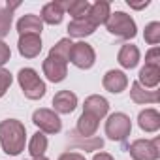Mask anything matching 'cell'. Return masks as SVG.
I'll list each match as a JSON object with an SVG mask.
<instances>
[{"instance_id":"1","label":"cell","mask_w":160,"mask_h":160,"mask_svg":"<svg viewBox=\"0 0 160 160\" xmlns=\"http://www.w3.org/2000/svg\"><path fill=\"white\" fill-rule=\"evenodd\" d=\"M27 128L17 119H6L0 122V145L2 151L10 156H17L25 151Z\"/></svg>"},{"instance_id":"2","label":"cell","mask_w":160,"mask_h":160,"mask_svg":"<svg viewBox=\"0 0 160 160\" xmlns=\"http://www.w3.org/2000/svg\"><path fill=\"white\" fill-rule=\"evenodd\" d=\"M17 81L23 91V94L28 100H40L45 96V83L42 81V77L34 68H21L17 73Z\"/></svg>"},{"instance_id":"3","label":"cell","mask_w":160,"mask_h":160,"mask_svg":"<svg viewBox=\"0 0 160 160\" xmlns=\"http://www.w3.org/2000/svg\"><path fill=\"white\" fill-rule=\"evenodd\" d=\"M106 27H108L109 34H113L117 38H122V40H132L138 34L136 21L124 12H113L109 15V19L106 21Z\"/></svg>"},{"instance_id":"4","label":"cell","mask_w":160,"mask_h":160,"mask_svg":"<svg viewBox=\"0 0 160 160\" xmlns=\"http://www.w3.org/2000/svg\"><path fill=\"white\" fill-rule=\"evenodd\" d=\"M132 132V121L126 113H111L106 121V136L113 141H122Z\"/></svg>"},{"instance_id":"5","label":"cell","mask_w":160,"mask_h":160,"mask_svg":"<svg viewBox=\"0 0 160 160\" xmlns=\"http://www.w3.org/2000/svg\"><path fill=\"white\" fill-rule=\"evenodd\" d=\"M160 138L154 139H136L130 143L128 152L134 160H158L160 156Z\"/></svg>"},{"instance_id":"6","label":"cell","mask_w":160,"mask_h":160,"mask_svg":"<svg viewBox=\"0 0 160 160\" xmlns=\"http://www.w3.org/2000/svg\"><path fill=\"white\" fill-rule=\"evenodd\" d=\"M32 122L43 134H58L62 130V121L53 109H45V108L36 109L32 115Z\"/></svg>"},{"instance_id":"7","label":"cell","mask_w":160,"mask_h":160,"mask_svg":"<svg viewBox=\"0 0 160 160\" xmlns=\"http://www.w3.org/2000/svg\"><path fill=\"white\" fill-rule=\"evenodd\" d=\"M94 60H96V53L92 49L91 43L87 42H77L72 45V51H70V62L81 70H89L94 66Z\"/></svg>"},{"instance_id":"8","label":"cell","mask_w":160,"mask_h":160,"mask_svg":"<svg viewBox=\"0 0 160 160\" xmlns=\"http://www.w3.org/2000/svg\"><path fill=\"white\" fill-rule=\"evenodd\" d=\"M17 49H19L21 57L36 58L42 53V38L38 34H23V36H19Z\"/></svg>"},{"instance_id":"9","label":"cell","mask_w":160,"mask_h":160,"mask_svg":"<svg viewBox=\"0 0 160 160\" xmlns=\"http://www.w3.org/2000/svg\"><path fill=\"white\" fill-rule=\"evenodd\" d=\"M42 68H43V75L51 83H60L68 75V64L60 62V60H55V58H49V57L43 60Z\"/></svg>"},{"instance_id":"10","label":"cell","mask_w":160,"mask_h":160,"mask_svg":"<svg viewBox=\"0 0 160 160\" xmlns=\"http://www.w3.org/2000/svg\"><path fill=\"white\" fill-rule=\"evenodd\" d=\"M102 85H104L106 91H109L113 94H119L128 87V77L121 70H109L102 79Z\"/></svg>"},{"instance_id":"11","label":"cell","mask_w":160,"mask_h":160,"mask_svg":"<svg viewBox=\"0 0 160 160\" xmlns=\"http://www.w3.org/2000/svg\"><path fill=\"white\" fill-rule=\"evenodd\" d=\"M53 108H55V113H62V115H68L72 113L75 108H77V96L72 92V91H58L53 98Z\"/></svg>"},{"instance_id":"12","label":"cell","mask_w":160,"mask_h":160,"mask_svg":"<svg viewBox=\"0 0 160 160\" xmlns=\"http://www.w3.org/2000/svg\"><path fill=\"white\" fill-rule=\"evenodd\" d=\"M83 111L94 115L96 119H104V117L108 115V111H109V102H108L104 96H100V94H92V96H89V98L85 100Z\"/></svg>"},{"instance_id":"13","label":"cell","mask_w":160,"mask_h":160,"mask_svg":"<svg viewBox=\"0 0 160 160\" xmlns=\"http://www.w3.org/2000/svg\"><path fill=\"white\" fill-rule=\"evenodd\" d=\"M64 17V2H49L42 8V23L47 25H60Z\"/></svg>"},{"instance_id":"14","label":"cell","mask_w":160,"mask_h":160,"mask_svg":"<svg viewBox=\"0 0 160 160\" xmlns=\"http://www.w3.org/2000/svg\"><path fill=\"white\" fill-rule=\"evenodd\" d=\"M130 98L136 104H156L160 100V91H147L138 81H134L130 87Z\"/></svg>"},{"instance_id":"15","label":"cell","mask_w":160,"mask_h":160,"mask_svg":"<svg viewBox=\"0 0 160 160\" xmlns=\"http://www.w3.org/2000/svg\"><path fill=\"white\" fill-rule=\"evenodd\" d=\"M42 30H43V23H42V19L38 15L27 13V15H23L17 21V32H19V36H23V34H38L40 36Z\"/></svg>"},{"instance_id":"16","label":"cell","mask_w":160,"mask_h":160,"mask_svg":"<svg viewBox=\"0 0 160 160\" xmlns=\"http://www.w3.org/2000/svg\"><path fill=\"white\" fill-rule=\"evenodd\" d=\"M117 60H119V64H121L122 68H126V70L136 68L138 62H139V49H138V45H134V43L122 45L121 51H119V55H117Z\"/></svg>"},{"instance_id":"17","label":"cell","mask_w":160,"mask_h":160,"mask_svg":"<svg viewBox=\"0 0 160 160\" xmlns=\"http://www.w3.org/2000/svg\"><path fill=\"white\" fill-rule=\"evenodd\" d=\"M138 124H139V128L143 132H149V134L151 132H156L160 128V113L156 109H152V108L143 109L138 115Z\"/></svg>"},{"instance_id":"18","label":"cell","mask_w":160,"mask_h":160,"mask_svg":"<svg viewBox=\"0 0 160 160\" xmlns=\"http://www.w3.org/2000/svg\"><path fill=\"white\" fill-rule=\"evenodd\" d=\"M94 30H96V27H94V23H92L89 17L72 19V23L68 25V34H70V38H85V36H91Z\"/></svg>"},{"instance_id":"19","label":"cell","mask_w":160,"mask_h":160,"mask_svg":"<svg viewBox=\"0 0 160 160\" xmlns=\"http://www.w3.org/2000/svg\"><path fill=\"white\" fill-rule=\"evenodd\" d=\"M111 15V8H109V2L106 0H98V2L91 4V10H89V19L94 23V27L98 25H106V21L109 19Z\"/></svg>"},{"instance_id":"20","label":"cell","mask_w":160,"mask_h":160,"mask_svg":"<svg viewBox=\"0 0 160 160\" xmlns=\"http://www.w3.org/2000/svg\"><path fill=\"white\" fill-rule=\"evenodd\" d=\"M138 83L143 89H154L160 83V68L158 66H143L138 75Z\"/></svg>"},{"instance_id":"21","label":"cell","mask_w":160,"mask_h":160,"mask_svg":"<svg viewBox=\"0 0 160 160\" xmlns=\"http://www.w3.org/2000/svg\"><path fill=\"white\" fill-rule=\"evenodd\" d=\"M100 119H96L91 113H81V117L77 119V134H81L83 138H94L96 130H98Z\"/></svg>"},{"instance_id":"22","label":"cell","mask_w":160,"mask_h":160,"mask_svg":"<svg viewBox=\"0 0 160 160\" xmlns=\"http://www.w3.org/2000/svg\"><path fill=\"white\" fill-rule=\"evenodd\" d=\"M72 40L70 38H62V40H58L53 47H51V51H49V58H55V60H60V62H70V51H72Z\"/></svg>"},{"instance_id":"23","label":"cell","mask_w":160,"mask_h":160,"mask_svg":"<svg viewBox=\"0 0 160 160\" xmlns=\"http://www.w3.org/2000/svg\"><path fill=\"white\" fill-rule=\"evenodd\" d=\"M19 8V2H8L6 8H0V40L4 36H8L10 28H12V21H13V10Z\"/></svg>"},{"instance_id":"24","label":"cell","mask_w":160,"mask_h":160,"mask_svg":"<svg viewBox=\"0 0 160 160\" xmlns=\"http://www.w3.org/2000/svg\"><path fill=\"white\" fill-rule=\"evenodd\" d=\"M64 10L73 17V19H83L89 15L91 4L87 0H70V2H64Z\"/></svg>"},{"instance_id":"25","label":"cell","mask_w":160,"mask_h":160,"mask_svg":"<svg viewBox=\"0 0 160 160\" xmlns=\"http://www.w3.org/2000/svg\"><path fill=\"white\" fill-rule=\"evenodd\" d=\"M47 151V136L43 132H36L28 143V152L32 158H38V156H43Z\"/></svg>"},{"instance_id":"26","label":"cell","mask_w":160,"mask_h":160,"mask_svg":"<svg viewBox=\"0 0 160 160\" xmlns=\"http://www.w3.org/2000/svg\"><path fill=\"white\" fill-rule=\"evenodd\" d=\"M143 38L149 45H156L160 42V23L158 21H152L145 27V32H143Z\"/></svg>"},{"instance_id":"27","label":"cell","mask_w":160,"mask_h":160,"mask_svg":"<svg viewBox=\"0 0 160 160\" xmlns=\"http://www.w3.org/2000/svg\"><path fill=\"white\" fill-rule=\"evenodd\" d=\"M12 81H13V75H12L8 70L0 68V98L8 92V89L12 87Z\"/></svg>"},{"instance_id":"28","label":"cell","mask_w":160,"mask_h":160,"mask_svg":"<svg viewBox=\"0 0 160 160\" xmlns=\"http://www.w3.org/2000/svg\"><path fill=\"white\" fill-rule=\"evenodd\" d=\"M145 64L147 66H158L160 68V49L158 47H152L147 51L145 55Z\"/></svg>"},{"instance_id":"29","label":"cell","mask_w":160,"mask_h":160,"mask_svg":"<svg viewBox=\"0 0 160 160\" xmlns=\"http://www.w3.org/2000/svg\"><path fill=\"white\" fill-rule=\"evenodd\" d=\"M10 57H12L10 45H8V43H4L2 40H0V68H2V66L10 60Z\"/></svg>"},{"instance_id":"30","label":"cell","mask_w":160,"mask_h":160,"mask_svg":"<svg viewBox=\"0 0 160 160\" xmlns=\"http://www.w3.org/2000/svg\"><path fill=\"white\" fill-rule=\"evenodd\" d=\"M58 160H87L81 152H62L60 156H58Z\"/></svg>"},{"instance_id":"31","label":"cell","mask_w":160,"mask_h":160,"mask_svg":"<svg viewBox=\"0 0 160 160\" xmlns=\"http://www.w3.org/2000/svg\"><path fill=\"white\" fill-rule=\"evenodd\" d=\"M92 160H113V156L108 154V152H96V154L92 156Z\"/></svg>"},{"instance_id":"32","label":"cell","mask_w":160,"mask_h":160,"mask_svg":"<svg viewBox=\"0 0 160 160\" xmlns=\"http://www.w3.org/2000/svg\"><path fill=\"white\" fill-rule=\"evenodd\" d=\"M151 2H149V0H145V2H141V4H132V2H128V6L130 8H134V10H141V8H147Z\"/></svg>"},{"instance_id":"33","label":"cell","mask_w":160,"mask_h":160,"mask_svg":"<svg viewBox=\"0 0 160 160\" xmlns=\"http://www.w3.org/2000/svg\"><path fill=\"white\" fill-rule=\"evenodd\" d=\"M34 160H49V158H45V156H38V158H34Z\"/></svg>"}]
</instances>
